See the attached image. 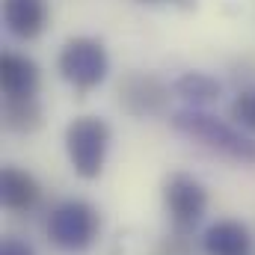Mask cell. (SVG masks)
Returning <instances> with one entry per match:
<instances>
[{"mask_svg": "<svg viewBox=\"0 0 255 255\" xmlns=\"http://www.w3.org/2000/svg\"><path fill=\"white\" fill-rule=\"evenodd\" d=\"M3 24L15 39L33 42L48 27V3L45 0H3Z\"/></svg>", "mask_w": 255, "mask_h": 255, "instance_id": "8", "label": "cell"}, {"mask_svg": "<svg viewBox=\"0 0 255 255\" xmlns=\"http://www.w3.org/2000/svg\"><path fill=\"white\" fill-rule=\"evenodd\" d=\"M229 116H232L235 125L255 133V89H244V92L235 95V101L229 104Z\"/></svg>", "mask_w": 255, "mask_h": 255, "instance_id": "13", "label": "cell"}, {"mask_svg": "<svg viewBox=\"0 0 255 255\" xmlns=\"http://www.w3.org/2000/svg\"><path fill=\"white\" fill-rule=\"evenodd\" d=\"M172 92L187 104V107H208L211 101L220 98V83L205 74V71H187L172 83Z\"/></svg>", "mask_w": 255, "mask_h": 255, "instance_id": "12", "label": "cell"}, {"mask_svg": "<svg viewBox=\"0 0 255 255\" xmlns=\"http://www.w3.org/2000/svg\"><path fill=\"white\" fill-rule=\"evenodd\" d=\"M101 235V214L83 199H65L48 217V238L65 253L89 250Z\"/></svg>", "mask_w": 255, "mask_h": 255, "instance_id": "3", "label": "cell"}, {"mask_svg": "<svg viewBox=\"0 0 255 255\" xmlns=\"http://www.w3.org/2000/svg\"><path fill=\"white\" fill-rule=\"evenodd\" d=\"M107 148H110V125L98 116H77L65 128V154L71 169L92 181L104 172V160H107Z\"/></svg>", "mask_w": 255, "mask_h": 255, "instance_id": "2", "label": "cell"}, {"mask_svg": "<svg viewBox=\"0 0 255 255\" xmlns=\"http://www.w3.org/2000/svg\"><path fill=\"white\" fill-rule=\"evenodd\" d=\"M116 98L128 116L145 119V116H157L166 110L169 86L151 71H128L116 86Z\"/></svg>", "mask_w": 255, "mask_h": 255, "instance_id": "6", "label": "cell"}, {"mask_svg": "<svg viewBox=\"0 0 255 255\" xmlns=\"http://www.w3.org/2000/svg\"><path fill=\"white\" fill-rule=\"evenodd\" d=\"M154 255H190V244H187L184 232H178V235H169V238H163V241L157 244Z\"/></svg>", "mask_w": 255, "mask_h": 255, "instance_id": "14", "label": "cell"}, {"mask_svg": "<svg viewBox=\"0 0 255 255\" xmlns=\"http://www.w3.org/2000/svg\"><path fill=\"white\" fill-rule=\"evenodd\" d=\"M163 208L178 232L193 229L208 211V190L199 178L187 172H172L163 181Z\"/></svg>", "mask_w": 255, "mask_h": 255, "instance_id": "5", "label": "cell"}, {"mask_svg": "<svg viewBox=\"0 0 255 255\" xmlns=\"http://www.w3.org/2000/svg\"><path fill=\"white\" fill-rule=\"evenodd\" d=\"M42 83L39 65L24 54H12L6 51L0 57V86H3V98H36Z\"/></svg>", "mask_w": 255, "mask_h": 255, "instance_id": "7", "label": "cell"}, {"mask_svg": "<svg viewBox=\"0 0 255 255\" xmlns=\"http://www.w3.org/2000/svg\"><path fill=\"white\" fill-rule=\"evenodd\" d=\"M0 199L9 211L15 214H27L39 205L42 199V187L39 181L21 169V166H3V175H0Z\"/></svg>", "mask_w": 255, "mask_h": 255, "instance_id": "10", "label": "cell"}, {"mask_svg": "<svg viewBox=\"0 0 255 255\" xmlns=\"http://www.w3.org/2000/svg\"><path fill=\"white\" fill-rule=\"evenodd\" d=\"M0 255H36L30 244H24L21 238H6L3 247H0Z\"/></svg>", "mask_w": 255, "mask_h": 255, "instance_id": "15", "label": "cell"}, {"mask_svg": "<svg viewBox=\"0 0 255 255\" xmlns=\"http://www.w3.org/2000/svg\"><path fill=\"white\" fill-rule=\"evenodd\" d=\"M142 3H163V0H142Z\"/></svg>", "mask_w": 255, "mask_h": 255, "instance_id": "16", "label": "cell"}, {"mask_svg": "<svg viewBox=\"0 0 255 255\" xmlns=\"http://www.w3.org/2000/svg\"><path fill=\"white\" fill-rule=\"evenodd\" d=\"M45 122L42 104L36 98H6L3 101V128L12 133H36Z\"/></svg>", "mask_w": 255, "mask_h": 255, "instance_id": "11", "label": "cell"}, {"mask_svg": "<svg viewBox=\"0 0 255 255\" xmlns=\"http://www.w3.org/2000/svg\"><path fill=\"white\" fill-rule=\"evenodd\" d=\"M172 128L190 139H199L202 145H208L211 151L235 160V163H255V139L241 133L238 128L229 122L205 113L202 107H184L178 113H172Z\"/></svg>", "mask_w": 255, "mask_h": 255, "instance_id": "1", "label": "cell"}, {"mask_svg": "<svg viewBox=\"0 0 255 255\" xmlns=\"http://www.w3.org/2000/svg\"><path fill=\"white\" fill-rule=\"evenodd\" d=\"M57 71L77 92H89L107 80V71H110L107 48L92 36H74L63 45L57 57Z\"/></svg>", "mask_w": 255, "mask_h": 255, "instance_id": "4", "label": "cell"}, {"mask_svg": "<svg viewBox=\"0 0 255 255\" xmlns=\"http://www.w3.org/2000/svg\"><path fill=\"white\" fill-rule=\"evenodd\" d=\"M205 255H250L253 253V235L241 220H217L202 235Z\"/></svg>", "mask_w": 255, "mask_h": 255, "instance_id": "9", "label": "cell"}]
</instances>
